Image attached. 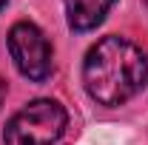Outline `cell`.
Here are the masks:
<instances>
[{"instance_id": "obj_5", "label": "cell", "mask_w": 148, "mask_h": 145, "mask_svg": "<svg viewBox=\"0 0 148 145\" xmlns=\"http://www.w3.org/2000/svg\"><path fill=\"white\" fill-rule=\"evenodd\" d=\"M6 91H9V85H6V80L0 77V105H3V100H6Z\"/></svg>"}, {"instance_id": "obj_4", "label": "cell", "mask_w": 148, "mask_h": 145, "mask_svg": "<svg viewBox=\"0 0 148 145\" xmlns=\"http://www.w3.org/2000/svg\"><path fill=\"white\" fill-rule=\"evenodd\" d=\"M114 3L117 0H66L69 26L74 31H91L106 20V14Z\"/></svg>"}, {"instance_id": "obj_6", "label": "cell", "mask_w": 148, "mask_h": 145, "mask_svg": "<svg viewBox=\"0 0 148 145\" xmlns=\"http://www.w3.org/2000/svg\"><path fill=\"white\" fill-rule=\"evenodd\" d=\"M6 3H9V0H0V9H3V6H6Z\"/></svg>"}, {"instance_id": "obj_3", "label": "cell", "mask_w": 148, "mask_h": 145, "mask_svg": "<svg viewBox=\"0 0 148 145\" xmlns=\"http://www.w3.org/2000/svg\"><path fill=\"white\" fill-rule=\"evenodd\" d=\"M9 54L14 60L17 71L29 77L32 83H46L54 71V54L49 37L37 29L34 23L20 20L9 31Z\"/></svg>"}, {"instance_id": "obj_1", "label": "cell", "mask_w": 148, "mask_h": 145, "mask_svg": "<svg viewBox=\"0 0 148 145\" xmlns=\"http://www.w3.org/2000/svg\"><path fill=\"white\" fill-rule=\"evenodd\" d=\"M83 83L94 103L106 108H117L145 88L148 57L128 37H103L86 54Z\"/></svg>"}, {"instance_id": "obj_2", "label": "cell", "mask_w": 148, "mask_h": 145, "mask_svg": "<svg viewBox=\"0 0 148 145\" xmlns=\"http://www.w3.org/2000/svg\"><path fill=\"white\" fill-rule=\"evenodd\" d=\"M69 122L66 108L57 100H34L9 120L3 131L6 145H54Z\"/></svg>"}]
</instances>
